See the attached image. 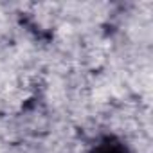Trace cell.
<instances>
[{
    "instance_id": "obj_1",
    "label": "cell",
    "mask_w": 153,
    "mask_h": 153,
    "mask_svg": "<svg viewBox=\"0 0 153 153\" xmlns=\"http://www.w3.org/2000/svg\"><path fill=\"white\" fill-rule=\"evenodd\" d=\"M90 153H130V151L123 140H119L117 137L106 135L92 148Z\"/></svg>"
}]
</instances>
